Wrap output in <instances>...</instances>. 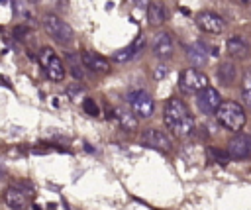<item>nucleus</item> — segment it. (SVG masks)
Returning a JSON list of instances; mask_svg holds the SVG:
<instances>
[{"mask_svg": "<svg viewBox=\"0 0 251 210\" xmlns=\"http://www.w3.org/2000/svg\"><path fill=\"white\" fill-rule=\"evenodd\" d=\"M163 120H165V126L176 135V137H188L194 130V120H192V114L188 112L186 104L178 98H171L167 100L165 104V110H163Z\"/></svg>", "mask_w": 251, "mask_h": 210, "instance_id": "obj_1", "label": "nucleus"}, {"mask_svg": "<svg viewBox=\"0 0 251 210\" xmlns=\"http://www.w3.org/2000/svg\"><path fill=\"white\" fill-rule=\"evenodd\" d=\"M214 114H216L218 122L226 130H229V131H239L243 128V124H245V110L235 100H224V102H220V106L216 108Z\"/></svg>", "mask_w": 251, "mask_h": 210, "instance_id": "obj_2", "label": "nucleus"}, {"mask_svg": "<svg viewBox=\"0 0 251 210\" xmlns=\"http://www.w3.org/2000/svg\"><path fill=\"white\" fill-rule=\"evenodd\" d=\"M43 27H45L47 35L51 39H55L57 43H61V45H69L73 41V37H75L73 27L65 20H61L59 16H55V14H47L43 18Z\"/></svg>", "mask_w": 251, "mask_h": 210, "instance_id": "obj_3", "label": "nucleus"}, {"mask_svg": "<svg viewBox=\"0 0 251 210\" xmlns=\"http://www.w3.org/2000/svg\"><path fill=\"white\" fill-rule=\"evenodd\" d=\"M127 102L131 106V112L135 114V118H151L153 116V110H155V102L151 98L149 92L145 90H133L127 94Z\"/></svg>", "mask_w": 251, "mask_h": 210, "instance_id": "obj_4", "label": "nucleus"}, {"mask_svg": "<svg viewBox=\"0 0 251 210\" xmlns=\"http://www.w3.org/2000/svg\"><path fill=\"white\" fill-rule=\"evenodd\" d=\"M39 61H41V65H43V69H45V75H47L51 80L59 82V80L65 79V65H63V61L55 55L53 49L43 47V49L39 51Z\"/></svg>", "mask_w": 251, "mask_h": 210, "instance_id": "obj_5", "label": "nucleus"}, {"mask_svg": "<svg viewBox=\"0 0 251 210\" xmlns=\"http://www.w3.org/2000/svg\"><path fill=\"white\" fill-rule=\"evenodd\" d=\"M178 86L184 94H192V92H198L204 86H208V77L204 73H200L198 69H184L178 77Z\"/></svg>", "mask_w": 251, "mask_h": 210, "instance_id": "obj_6", "label": "nucleus"}, {"mask_svg": "<svg viewBox=\"0 0 251 210\" xmlns=\"http://www.w3.org/2000/svg\"><path fill=\"white\" fill-rule=\"evenodd\" d=\"M196 26L204 33H222L226 29L224 18L214 14V12H210V10H202V12L196 14Z\"/></svg>", "mask_w": 251, "mask_h": 210, "instance_id": "obj_7", "label": "nucleus"}, {"mask_svg": "<svg viewBox=\"0 0 251 210\" xmlns=\"http://www.w3.org/2000/svg\"><path fill=\"white\" fill-rule=\"evenodd\" d=\"M196 94H198V96H196V104H198L200 112H204V114H214L216 108H218L220 102H222L220 92H218L214 86H210V84L204 86L202 90H198Z\"/></svg>", "mask_w": 251, "mask_h": 210, "instance_id": "obj_8", "label": "nucleus"}, {"mask_svg": "<svg viewBox=\"0 0 251 210\" xmlns=\"http://www.w3.org/2000/svg\"><path fill=\"white\" fill-rule=\"evenodd\" d=\"M141 143L151 147V149H159V151H171L173 143L169 139V135L157 128H151V130H145L141 133Z\"/></svg>", "mask_w": 251, "mask_h": 210, "instance_id": "obj_9", "label": "nucleus"}, {"mask_svg": "<svg viewBox=\"0 0 251 210\" xmlns=\"http://www.w3.org/2000/svg\"><path fill=\"white\" fill-rule=\"evenodd\" d=\"M227 155L229 159H247L251 155V139L243 133H235L227 141Z\"/></svg>", "mask_w": 251, "mask_h": 210, "instance_id": "obj_10", "label": "nucleus"}, {"mask_svg": "<svg viewBox=\"0 0 251 210\" xmlns=\"http://www.w3.org/2000/svg\"><path fill=\"white\" fill-rule=\"evenodd\" d=\"M145 47V35L143 33H139L127 47H124V49H118L114 55H112V61L114 63H127V61H131L133 57H137L139 55V51Z\"/></svg>", "mask_w": 251, "mask_h": 210, "instance_id": "obj_11", "label": "nucleus"}, {"mask_svg": "<svg viewBox=\"0 0 251 210\" xmlns=\"http://www.w3.org/2000/svg\"><path fill=\"white\" fill-rule=\"evenodd\" d=\"M80 63H82V67H86L88 71L98 73V75H106L110 71V63L94 51H82L80 53Z\"/></svg>", "mask_w": 251, "mask_h": 210, "instance_id": "obj_12", "label": "nucleus"}, {"mask_svg": "<svg viewBox=\"0 0 251 210\" xmlns=\"http://www.w3.org/2000/svg\"><path fill=\"white\" fill-rule=\"evenodd\" d=\"M173 51H175V43H173L171 33L169 31L157 33L153 39V55L157 59H169V57H173Z\"/></svg>", "mask_w": 251, "mask_h": 210, "instance_id": "obj_13", "label": "nucleus"}, {"mask_svg": "<svg viewBox=\"0 0 251 210\" xmlns=\"http://www.w3.org/2000/svg\"><path fill=\"white\" fill-rule=\"evenodd\" d=\"M4 202L12 208V210H24L27 206V194L24 190H20L18 186H8L4 190Z\"/></svg>", "mask_w": 251, "mask_h": 210, "instance_id": "obj_14", "label": "nucleus"}, {"mask_svg": "<svg viewBox=\"0 0 251 210\" xmlns=\"http://www.w3.org/2000/svg\"><path fill=\"white\" fill-rule=\"evenodd\" d=\"M186 55H188V59H190V63L194 67H204L206 61H208V49H206V45L202 41L190 43L186 47Z\"/></svg>", "mask_w": 251, "mask_h": 210, "instance_id": "obj_15", "label": "nucleus"}, {"mask_svg": "<svg viewBox=\"0 0 251 210\" xmlns=\"http://www.w3.org/2000/svg\"><path fill=\"white\" fill-rule=\"evenodd\" d=\"M226 47H227V53L231 57H235V59H245L249 55V45L241 35H231L227 39Z\"/></svg>", "mask_w": 251, "mask_h": 210, "instance_id": "obj_16", "label": "nucleus"}, {"mask_svg": "<svg viewBox=\"0 0 251 210\" xmlns=\"http://www.w3.org/2000/svg\"><path fill=\"white\" fill-rule=\"evenodd\" d=\"M235 75H237V69H235V65L229 63V61L222 63V65L218 67V71H216V79H218V82H220L222 86H231L233 80H235Z\"/></svg>", "mask_w": 251, "mask_h": 210, "instance_id": "obj_17", "label": "nucleus"}, {"mask_svg": "<svg viewBox=\"0 0 251 210\" xmlns=\"http://www.w3.org/2000/svg\"><path fill=\"white\" fill-rule=\"evenodd\" d=\"M147 20L151 26H161L167 20V10L161 2H149L147 4Z\"/></svg>", "mask_w": 251, "mask_h": 210, "instance_id": "obj_18", "label": "nucleus"}, {"mask_svg": "<svg viewBox=\"0 0 251 210\" xmlns=\"http://www.w3.org/2000/svg\"><path fill=\"white\" fill-rule=\"evenodd\" d=\"M114 118L120 122V126H122L124 130H127V131L137 130V118H135L133 112H129V110H126V108H116V110H114Z\"/></svg>", "mask_w": 251, "mask_h": 210, "instance_id": "obj_19", "label": "nucleus"}, {"mask_svg": "<svg viewBox=\"0 0 251 210\" xmlns=\"http://www.w3.org/2000/svg\"><path fill=\"white\" fill-rule=\"evenodd\" d=\"M67 59H69V63H71V73H73V77H75V79H82V77H84V67H82L78 55L69 53Z\"/></svg>", "mask_w": 251, "mask_h": 210, "instance_id": "obj_20", "label": "nucleus"}, {"mask_svg": "<svg viewBox=\"0 0 251 210\" xmlns=\"http://www.w3.org/2000/svg\"><path fill=\"white\" fill-rule=\"evenodd\" d=\"M243 96H245V102L249 104V108H251V69L245 73V77H243Z\"/></svg>", "mask_w": 251, "mask_h": 210, "instance_id": "obj_21", "label": "nucleus"}, {"mask_svg": "<svg viewBox=\"0 0 251 210\" xmlns=\"http://www.w3.org/2000/svg\"><path fill=\"white\" fill-rule=\"evenodd\" d=\"M82 108H84V112H86V114H90V116H98V114H100V110H98V104H96L92 98H84V102H82Z\"/></svg>", "mask_w": 251, "mask_h": 210, "instance_id": "obj_22", "label": "nucleus"}, {"mask_svg": "<svg viewBox=\"0 0 251 210\" xmlns=\"http://www.w3.org/2000/svg\"><path fill=\"white\" fill-rule=\"evenodd\" d=\"M210 155L214 157V161H218V163H222V165H226V163H227V159H229V155H227V153L218 151V149H210Z\"/></svg>", "mask_w": 251, "mask_h": 210, "instance_id": "obj_23", "label": "nucleus"}, {"mask_svg": "<svg viewBox=\"0 0 251 210\" xmlns=\"http://www.w3.org/2000/svg\"><path fill=\"white\" fill-rule=\"evenodd\" d=\"M67 94H69L73 100H76V98L82 94V86H78V84H75V86H69V88H67Z\"/></svg>", "mask_w": 251, "mask_h": 210, "instance_id": "obj_24", "label": "nucleus"}, {"mask_svg": "<svg viewBox=\"0 0 251 210\" xmlns=\"http://www.w3.org/2000/svg\"><path fill=\"white\" fill-rule=\"evenodd\" d=\"M165 75H167V67H165V65H157L155 71H153V77H155L157 80H161V79H165Z\"/></svg>", "mask_w": 251, "mask_h": 210, "instance_id": "obj_25", "label": "nucleus"}, {"mask_svg": "<svg viewBox=\"0 0 251 210\" xmlns=\"http://www.w3.org/2000/svg\"><path fill=\"white\" fill-rule=\"evenodd\" d=\"M137 8H147V4H149V0H131Z\"/></svg>", "mask_w": 251, "mask_h": 210, "instance_id": "obj_26", "label": "nucleus"}, {"mask_svg": "<svg viewBox=\"0 0 251 210\" xmlns=\"http://www.w3.org/2000/svg\"><path fill=\"white\" fill-rule=\"evenodd\" d=\"M6 175V169H4V165H0V179Z\"/></svg>", "mask_w": 251, "mask_h": 210, "instance_id": "obj_27", "label": "nucleus"}, {"mask_svg": "<svg viewBox=\"0 0 251 210\" xmlns=\"http://www.w3.org/2000/svg\"><path fill=\"white\" fill-rule=\"evenodd\" d=\"M243 6H251V0H239Z\"/></svg>", "mask_w": 251, "mask_h": 210, "instance_id": "obj_28", "label": "nucleus"}, {"mask_svg": "<svg viewBox=\"0 0 251 210\" xmlns=\"http://www.w3.org/2000/svg\"><path fill=\"white\" fill-rule=\"evenodd\" d=\"M29 2H35V0H29Z\"/></svg>", "mask_w": 251, "mask_h": 210, "instance_id": "obj_29", "label": "nucleus"}]
</instances>
